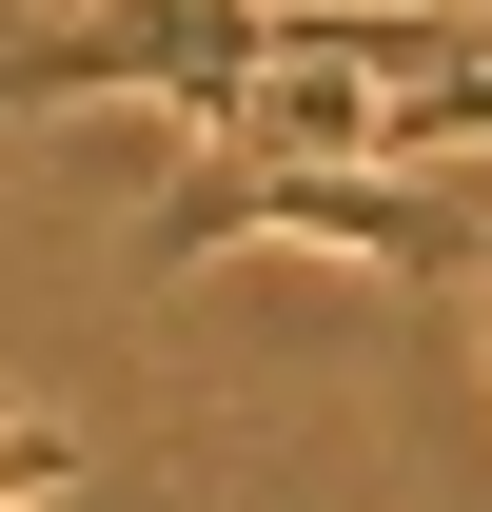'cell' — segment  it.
Returning a JSON list of instances; mask_svg holds the SVG:
<instances>
[{"instance_id":"6da1fadb","label":"cell","mask_w":492,"mask_h":512,"mask_svg":"<svg viewBox=\"0 0 492 512\" xmlns=\"http://www.w3.org/2000/svg\"><path fill=\"white\" fill-rule=\"evenodd\" d=\"M237 237H296V256H355V276H492V197L414 178V158H256L217 138L158 217H138V276H197Z\"/></svg>"},{"instance_id":"7a4b0ae2","label":"cell","mask_w":492,"mask_h":512,"mask_svg":"<svg viewBox=\"0 0 492 512\" xmlns=\"http://www.w3.org/2000/svg\"><path fill=\"white\" fill-rule=\"evenodd\" d=\"M256 40H276V0H99L60 40H0V119L20 99H158L178 138H237Z\"/></svg>"},{"instance_id":"3957f363","label":"cell","mask_w":492,"mask_h":512,"mask_svg":"<svg viewBox=\"0 0 492 512\" xmlns=\"http://www.w3.org/2000/svg\"><path fill=\"white\" fill-rule=\"evenodd\" d=\"M79 493V434L60 414H0V512H60Z\"/></svg>"}]
</instances>
